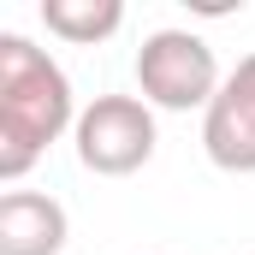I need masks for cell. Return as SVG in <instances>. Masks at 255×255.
I'll return each instance as SVG.
<instances>
[{
	"label": "cell",
	"instance_id": "6da1fadb",
	"mask_svg": "<svg viewBox=\"0 0 255 255\" xmlns=\"http://www.w3.org/2000/svg\"><path fill=\"white\" fill-rule=\"evenodd\" d=\"M77 95L65 65L30 36H0V178L18 184L60 136L77 130Z\"/></svg>",
	"mask_w": 255,
	"mask_h": 255
},
{
	"label": "cell",
	"instance_id": "7a4b0ae2",
	"mask_svg": "<svg viewBox=\"0 0 255 255\" xmlns=\"http://www.w3.org/2000/svg\"><path fill=\"white\" fill-rule=\"evenodd\" d=\"M226 71L214 60V48L196 30H148L136 48V95L154 113H208V101L220 95Z\"/></svg>",
	"mask_w": 255,
	"mask_h": 255
},
{
	"label": "cell",
	"instance_id": "3957f363",
	"mask_svg": "<svg viewBox=\"0 0 255 255\" xmlns=\"http://www.w3.org/2000/svg\"><path fill=\"white\" fill-rule=\"evenodd\" d=\"M154 107L142 95H95L83 113H77V130H71V148H77V166L95 172V178H130L154 160Z\"/></svg>",
	"mask_w": 255,
	"mask_h": 255
},
{
	"label": "cell",
	"instance_id": "277c9868",
	"mask_svg": "<svg viewBox=\"0 0 255 255\" xmlns=\"http://www.w3.org/2000/svg\"><path fill=\"white\" fill-rule=\"evenodd\" d=\"M202 154L220 172H255V54L226 71L220 95L202 113Z\"/></svg>",
	"mask_w": 255,
	"mask_h": 255
},
{
	"label": "cell",
	"instance_id": "5b68a950",
	"mask_svg": "<svg viewBox=\"0 0 255 255\" xmlns=\"http://www.w3.org/2000/svg\"><path fill=\"white\" fill-rule=\"evenodd\" d=\"M71 220L65 202L48 190H6L0 196V255H65Z\"/></svg>",
	"mask_w": 255,
	"mask_h": 255
},
{
	"label": "cell",
	"instance_id": "8992f818",
	"mask_svg": "<svg viewBox=\"0 0 255 255\" xmlns=\"http://www.w3.org/2000/svg\"><path fill=\"white\" fill-rule=\"evenodd\" d=\"M119 24H125L119 0H42V30L71 48H101L107 36H119Z\"/></svg>",
	"mask_w": 255,
	"mask_h": 255
}]
</instances>
